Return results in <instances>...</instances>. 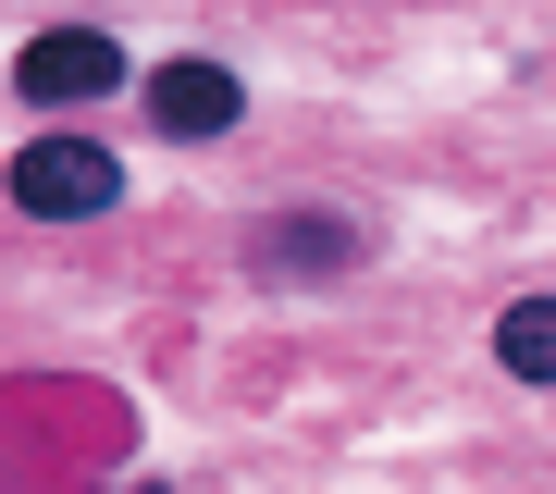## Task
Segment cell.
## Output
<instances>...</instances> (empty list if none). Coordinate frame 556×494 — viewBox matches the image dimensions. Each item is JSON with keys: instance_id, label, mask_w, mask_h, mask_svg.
Returning <instances> with one entry per match:
<instances>
[{"instance_id": "cell-1", "label": "cell", "mask_w": 556, "mask_h": 494, "mask_svg": "<svg viewBox=\"0 0 556 494\" xmlns=\"http://www.w3.org/2000/svg\"><path fill=\"white\" fill-rule=\"evenodd\" d=\"M124 198V161L100 137H25L13 149V211L25 223H100Z\"/></svg>"}, {"instance_id": "cell-5", "label": "cell", "mask_w": 556, "mask_h": 494, "mask_svg": "<svg viewBox=\"0 0 556 494\" xmlns=\"http://www.w3.org/2000/svg\"><path fill=\"white\" fill-rule=\"evenodd\" d=\"M495 358L519 383H556V296H519V309L495 321Z\"/></svg>"}, {"instance_id": "cell-2", "label": "cell", "mask_w": 556, "mask_h": 494, "mask_svg": "<svg viewBox=\"0 0 556 494\" xmlns=\"http://www.w3.org/2000/svg\"><path fill=\"white\" fill-rule=\"evenodd\" d=\"M124 87V50L100 38V25H50V38H25L13 62V99H38V112H87V99Z\"/></svg>"}, {"instance_id": "cell-4", "label": "cell", "mask_w": 556, "mask_h": 494, "mask_svg": "<svg viewBox=\"0 0 556 494\" xmlns=\"http://www.w3.org/2000/svg\"><path fill=\"white\" fill-rule=\"evenodd\" d=\"M346 259H358V236H346V223H260V236H248V273H346Z\"/></svg>"}, {"instance_id": "cell-3", "label": "cell", "mask_w": 556, "mask_h": 494, "mask_svg": "<svg viewBox=\"0 0 556 494\" xmlns=\"http://www.w3.org/2000/svg\"><path fill=\"white\" fill-rule=\"evenodd\" d=\"M149 124H161V137H236L248 87L223 75V62H161V75H149Z\"/></svg>"}]
</instances>
